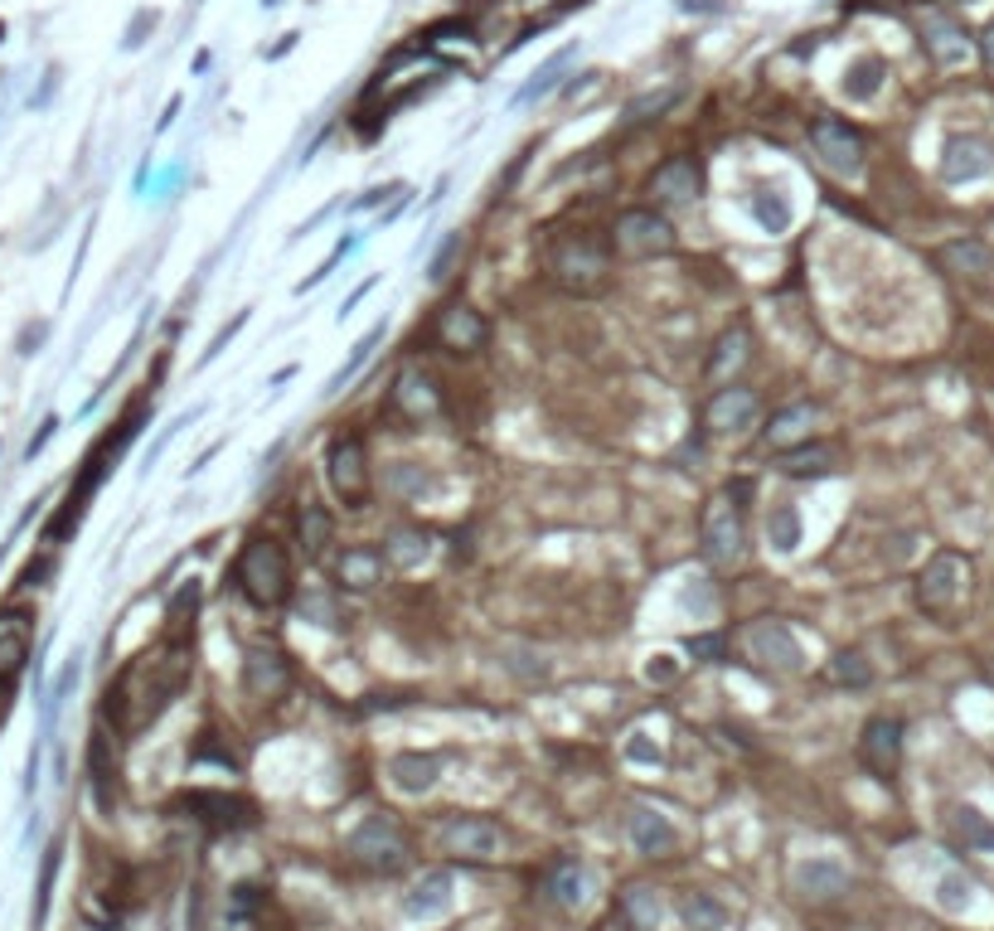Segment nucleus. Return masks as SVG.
I'll return each instance as SVG.
<instances>
[{"label":"nucleus","mask_w":994,"mask_h":931,"mask_svg":"<svg viewBox=\"0 0 994 931\" xmlns=\"http://www.w3.org/2000/svg\"><path fill=\"white\" fill-rule=\"evenodd\" d=\"M980 59L994 69V25H985V35H980Z\"/></svg>","instance_id":"54"},{"label":"nucleus","mask_w":994,"mask_h":931,"mask_svg":"<svg viewBox=\"0 0 994 931\" xmlns=\"http://www.w3.org/2000/svg\"><path fill=\"white\" fill-rule=\"evenodd\" d=\"M698 538H704V558L718 568L738 563L742 544H748V529H742V504H732L728 496H714L704 504V524H698Z\"/></svg>","instance_id":"6"},{"label":"nucleus","mask_w":994,"mask_h":931,"mask_svg":"<svg viewBox=\"0 0 994 931\" xmlns=\"http://www.w3.org/2000/svg\"><path fill=\"white\" fill-rule=\"evenodd\" d=\"M325 476H331V490L349 504V510H365L369 486H374V476H369L365 437H355V432H340V437H335L331 452H325Z\"/></svg>","instance_id":"4"},{"label":"nucleus","mask_w":994,"mask_h":931,"mask_svg":"<svg viewBox=\"0 0 994 931\" xmlns=\"http://www.w3.org/2000/svg\"><path fill=\"white\" fill-rule=\"evenodd\" d=\"M587 888H592V883H587V869L582 863H558V869L548 873V893H553V903L558 907H568V912H578V907L587 903Z\"/></svg>","instance_id":"33"},{"label":"nucleus","mask_w":994,"mask_h":931,"mask_svg":"<svg viewBox=\"0 0 994 931\" xmlns=\"http://www.w3.org/2000/svg\"><path fill=\"white\" fill-rule=\"evenodd\" d=\"M447 907H451V873H447V869L423 873V878L413 883V893L403 897V912H408V917H423V922L442 917Z\"/></svg>","instance_id":"24"},{"label":"nucleus","mask_w":994,"mask_h":931,"mask_svg":"<svg viewBox=\"0 0 994 931\" xmlns=\"http://www.w3.org/2000/svg\"><path fill=\"white\" fill-rule=\"evenodd\" d=\"M621 912L636 931H660V903L650 888H626L621 893Z\"/></svg>","instance_id":"37"},{"label":"nucleus","mask_w":994,"mask_h":931,"mask_svg":"<svg viewBox=\"0 0 994 931\" xmlns=\"http://www.w3.org/2000/svg\"><path fill=\"white\" fill-rule=\"evenodd\" d=\"M383 330H389V325H383V321H379V325H374V330H369V335H365V340H359V345H355V354H349V359H345V369H335V379H331V388H325V394H340V388L349 384V379H355V374H359V369H365V364H369V354H374V345L383 340Z\"/></svg>","instance_id":"39"},{"label":"nucleus","mask_w":994,"mask_h":931,"mask_svg":"<svg viewBox=\"0 0 994 931\" xmlns=\"http://www.w3.org/2000/svg\"><path fill=\"white\" fill-rule=\"evenodd\" d=\"M970 878L966 873H946L941 883H936V907H941V912H966L970 907Z\"/></svg>","instance_id":"43"},{"label":"nucleus","mask_w":994,"mask_h":931,"mask_svg":"<svg viewBox=\"0 0 994 931\" xmlns=\"http://www.w3.org/2000/svg\"><path fill=\"white\" fill-rule=\"evenodd\" d=\"M796 893L810 897V903H834L840 893H849V873L834 859H810L796 869Z\"/></svg>","instance_id":"21"},{"label":"nucleus","mask_w":994,"mask_h":931,"mask_svg":"<svg viewBox=\"0 0 994 931\" xmlns=\"http://www.w3.org/2000/svg\"><path fill=\"white\" fill-rule=\"evenodd\" d=\"M301 612L321 616V626H340V616H335V607H331V597H307V602H301Z\"/></svg>","instance_id":"50"},{"label":"nucleus","mask_w":994,"mask_h":931,"mask_svg":"<svg viewBox=\"0 0 994 931\" xmlns=\"http://www.w3.org/2000/svg\"><path fill=\"white\" fill-rule=\"evenodd\" d=\"M427 554H432V534H423V529H393L389 538H383V558L398 563V568L427 563Z\"/></svg>","instance_id":"34"},{"label":"nucleus","mask_w":994,"mask_h":931,"mask_svg":"<svg viewBox=\"0 0 994 931\" xmlns=\"http://www.w3.org/2000/svg\"><path fill=\"white\" fill-rule=\"evenodd\" d=\"M689 655H698V660H723V641H718V636H698V641H689Z\"/></svg>","instance_id":"51"},{"label":"nucleus","mask_w":994,"mask_h":931,"mask_svg":"<svg viewBox=\"0 0 994 931\" xmlns=\"http://www.w3.org/2000/svg\"><path fill=\"white\" fill-rule=\"evenodd\" d=\"M951 825H956V835L966 839L970 849H994V821H990V815H980L975 805H956Z\"/></svg>","instance_id":"38"},{"label":"nucleus","mask_w":994,"mask_h":931,"mask_svg":"<svg viewBox=\"0 0 994 931\" xmlns=\"http://www.w3.org/2000/svg\"><path fill=\"white\" fill-rule=\"evenodd\" d=\"M408 835L398 829V821L393 815H365V821L355 825V835H349V859L355 863H365V869H374V873H398L403 863H408Z\"/></svg>","instance_id":"3"},{"label":"nucleus","mask_w":994,"mask_h":931,"mask_svg":"<svg viewBox=\"0 0 994 931\" xmlns=\"http://www.w3.org/2000/svg\"><path fill=\"white\" fill-rule=\"evenodd\" d=\"M748 325H732V330L718 335L714 359H708V379H732L742 364H748Z\"/></svg>","instance_id":"31"},{"label":"nucleus","mask_w":994,"mask_h":931,"mask_svg":"<svg viewBox=\"0 0 994 931\" xmlns=\"http://www.w3.org/2000/svg\"><path fill=\"white\" fill-rule=\"evenodd\" d=\"M437 777H442V757L432 753H398L389 761V781L398 787L403 795H423L437 787Z\"/></svg>","instance_id":"23"},{"label":"nucleus","mask_w":994,"mask_h":931,"mask_svg":"<svg viewBox=\"0 0 994 931\" xmlns=\"http://www.w3.org/2000/svg\"><path fill=\"white\" fill-rule=\"evenodd\" d=\"M858 761H864L878 781H892V771H898V761H902V723L898 718H888V713L868 718L864 737H858Z\"/></svg>","instance_id":"10"},{"label":"nucleus","mask_w":994,"mask_h":931,"mask_svg":"<svg viewBox=\"0 0 994 931\" xmlns=\"http://www.w3.org/2000/svg\"><path fill=\"white\" fill-rule=\"evenodd\" d=\"M612 248L621 257H664L674 248V223L655 209H626L612 229Z\"/></svg>","instance_id":"7"},{"label":"nucleus","mask_w":994,"mask_h":931,"mask_svg":"<svg viewBox=\"0 0 994 931\" xmlns=\"http://www.w3.org/2000/svg\"><path fill=\"white\" fill-rule=\"evenodd\" d=\"M442 849L456 859H471V863H485V859H500L505 849V835L490 815H451L442 825Z\"/></svg>","instance_id":"8"},{"label":"nucleus","mask_w":994,"mask_h":931,"mask_svg":"<svg viewBox=\"0 0 994 931\" xmlns=\"http://www.w3.org/2000/svg\"><path fill=\"white\" fill-rule=\"evenodd\" d=\"M834 466H840V446L834 442H806L796 452H782L786 476H830Z\"/></svg>","instance_id":"30"},{"label":"nucleus","mask_w":994,"mask_h":931,"mask_svg":"<svg viewBox=\"0 0 994 931\" xmlns=\"http://www.w3.org/2000/svg\"><path fill=\"white\" fill-rule=\"evenodd\" d=\"M524 660H534L529 655V650H505V670H510V675H519L524 684H534V679H548V665H524Z\"/></svg>","instance_id":"46"},{"label":"nucleus","mask_w":994,"mask_h":931,"mask_svg":"<svg viewBox=\"0 0 994 931\" xmlns=\"http://www.w3.org/2000/svg\"><path fill=\"white\" fill-rule=\"evenodd\" d=\"M44 340V325H30L25 330V340H20V354H35V345Z\"/></svg>","instance_id":"53"},{"label":"nucleus","mask_w":994,"mask_h":931,"mask_svg":"<svg viewBox=\"0 0 994 931\" xmlns=\"http://www.w3.org/2000/svg\"><path fill=\"white\" fill-rule=\"evenodd\" d=\"M291 684V670L287 660H281V650L273 645H253L243 660V689L253 694V699H277V694H287Z\"/></svg>","instance_id":"17"},{"label":"nucleus","mask_w":994,"mask_h":931,"mask_svg":"<svg viewBox=\"0 0 994 931\" xmlns=\"http://www.w3.org/2000/svg\"><path fill=\"white\" fill-rule=\"evenodd\" d=\"M437 340H442L451 354H476V350H485V340H490V325H485V316L476 306L451 301L442 316H437Z\"/></svg>","instance_id":"12"},{"label":"nucleus","mask_w":994,"mask_h":931,"mask_svg":"<svg viewBox=\"0 0 994 931\" xmlns=\"http://www.w3.org/2000/svg\"><path fill=\"white\" fill-rule=\"evenodd\" d=\"M766 538H772V544L782 548V554H790V548L800 544V514H796V504H782V510H772Z\"/></svg>","instance_id":"42"},{"label":"nucleus","mask_w":994,"mask_h":931,"mask_svg":"<svg viewBox=\"0 0 994 931\" xmlns=\"http://www.w3.org/2000/svg\"><path fill=\"white\" fill-rule=\"evenodd\" d=\"M78 670H83V665H78V655H73L69 665L59 670V679H54V689H49V709H44V713H59V703L69 699V694H73V684H78Z\"/></svg>","instance_id":"47"},{"label":"nucleus","mask_w":994,"mask_h":931,"mask_svg":"<svg viewBox=\"0 0 994 931\" xmlns=\"http://www.w3.org/2000/svg\"><path fill=\"white\" fill-rule=\"evenodd\" d=\"M383 486H389L393 496H403V500H423V496H432V490H437V476H427V470L413 466V462H393L389 476H383Z\"/></svg>","instance_id":"35"},{"label":"nucleus","mask_w":994,"mask_h":931,"mask_svg":"<svg viewBox=\"0 0 994 931\" xmlns=\"http://www.w3.org/2000/svg\"><path fill=\"white\" fill-rule=\"evenodd\" d=\"M59 845H49V854H44V869H39V893H35V922H44V912H49V888H54V873H59Z\"/></svg>","instance_id":"44"},{"label":"nucleus","mask_w":994,"mask_h":931,"mask_svg":"<svg viewBox=\"0 0 994 931\" xmlns=\"http://www.w3.org/2000/svg\"><path fill=\"white\" fill-rule=\"evenodd\" d=\"M54 432H59V418H44V422H39V432H35V442H30V456H39V452H44V442H49Z\"/></svg>","instance_id":"52"},{"label":"nucleus","mask_w":994,"mask_h":931,"mask_svg":"<svg viewBox=\"0 0 994 931\" xmlns=\"http://www.w3.org/2000/svg\"><path fill=\"white\" fill-rule=\"evenodd\" d=\"M748 645L756 660H766L772 670H782V675H796L800 665H806V655H800V641L786 631L782 621H756L748 631Z\"/></svg>","instance_id":"16"},{"label":"nucleus","mask_w":994,"mask_h":931,"mask_svg":"<svg viewBox=\"0 0 994 931\" xmlns=\"http://www.w3.org/2000/svg\"><path fill=\"white\" fill-rule=\"evenodd\" d=\"M810 141H816V155L830 165L834 175H858L864 171V137L840 117H816L810 121Z\"/></svg>","instance_id":"9"},{"label":"nucleus","mask_w":994,"mask_h":931,"mask_svg":"<svg viewBox=\"0 0 994 931\" xmlns=\"http://www.w3.org/2000/svg\"><path fill=\"white\" fill-rule=\"evenodd\" d=\"M698 185H704V175H698L694 155H670V161L655 171L650 195L660 199V205H689V199L698 195Z\"/></svg>","instance_id":"19"},{"label":"nucleus","mask_w":994,"mask_h":931,"mask_svg":"<svg viewBox=\"0 0 994 931\" xmlns=\"http://www.w3.org/2000/svg\"><path fill=\"white\" fill-rule=\"evenodd\" d=\"M922 44H926V54H932L936 63H960V59H966V49H970L966 30H960L951 15H941V10H926Z\"/></svg>","instance_id":"22"},{"label":"nucleus","mask_w":994,"mask_h":931,"mask_svg":"<svg viewBox=\"0 0 994 931\" xmlns=\"http://www.w3.org/2000/svg\"><path fill=\"white\" fill-rule=\"evenodd\" d=\"M966 578H970V563L956 554V548L932 554V563H926L922 578H917V607L932 612V616H946L960 597H966Z\"/></svg>","instance_id":"5"},{"label":"nucleus","mask_w":994,"mask_h":931,"mask_svg":"<svg viewBox=\"0 0 994 931\" xmlns=\"http://www.w3.org/2000/svg\"><path fill=\"white\" fill-rule=\"evenodd\" d=\"M824 679L840 684V689H864V684L874 679V670H868L864 650H840V655L824 665Z\"/></svg>","instance_id":"36"},{"label":"nucleus","mask_w":994,"mask_h":931,"mask_svg":"<svg viewBox=\"0 0 994 931\" xmlns=\"http://www.w3.org/2000/svg\"><path fill=\"white\" fill-rule=\"evenodd\" d=\"M568 59H573V49L553 54V59L544 63V69H539V73L529 78V83H524V88H519V93H515V107H529V103H534V97L553 93V83H558V69H563V63H568Z\"/></svg>","instance_id":"40"},{"label":"nucleus","mask_w":994,"mask_h":931,"mask_svg":"<svg viewBox=\"0 0 994 931\" xmlns=\"http://www.w3.org/2000/svg\"><path fill=\"white\" fill-rule=\"evenodd\" d=\"M941 263H946V272L985 277V272H994V248H990V243H980V238H956V243H946V248H941Z\"/></svg>","instance_id":"29"},{"label":"nucleus","mask_w":994,"mask_h":931,"mask_svg":"<svg viewBox=\"0 0 994 931\" xmlns=\"http://www.w3.org/2000/svg\"><path fill=\"white\" fill-rule=\"evenodd\" d=\"M456 253H461V233H451V238L442 243V248H437L432 267H427V277H432V282H442V277L451 272V263H456Z\"/></svg>","instance_id":"48"},{"label":"nucleus","mask_w":994,"mask_h":931,"mask_svg":"<svg viewBox=\"0 0 994 931\" xmlns=\"http://www.w3.org/2000/svg\"><path fill=\"white\" fill-rule=\"evenodd\" d=\"M994 171V155H990V141L980 137H951L941 151V175L951 185H966V179H980Z\"/></svg>","instance_id":"18"},{"label":"nucleus","mask_w":994,"mask_h":931,"mask_svg":"<svg viewBox=\"0 0 994 931\" xmlns=\"http://www.w3.org/2000/svg\"><path fill=\"white\" fill-rule=\"evenodd\" d=\"M263 5H281V0H263Z\"/></svg>","instance_id":"56"},{"label":"nucleus","mask_w":994,"mask_h":931,"mask_svg":"<svg viewBox=\"0 0 994 931\" xmlns=\"http://www.w3.org/2000/svg\"><path fill=\"white\" fill-rule=\"evenodd\" d=\"M297 529H301V548H307V558H321L325 548L335 544V520H331V510H325L321 500H301Z\"/></svg>","instance_id":"28"},{"label":"nucleus","mask_w":994,"mask_h":931,"mask_svg":"<svg viewBox=\"0 0 994 931\" xmlns=\"http://www.w3.org/2000/svg\"><path fill=\"white\" fill-rule=\"evenodd\" d=\"M816 422H820L816 403H790V408H782L772 418V428H766V446H776V452H796V446L810 442Z\"/></svg>","instance_id":"20"},{"label":"nucleus","mask_w":994,"mask_h":931,"mask_svg":"<svg viewBox=\"0 0 994 931\" xmlns=\"http://www.w3.org/2000/svg\"><path fill=\"white\" fill-rule=\"evenodd\" d=\"M30 645H35V616L25 607H5L0 612V689H10L20 679Z\"/></svg>","instance_id":"11"},{"label":"nucleus","mask_w":994,"mask_h":931,"mask_svg":"<svg viewBox=\"0 0 994 931\" xmlns=\"http://www.w3.org/2000/svg\"><path fill=\"white\" fill-rule=\"evenodd\" d=\"M335 578L340 587H355V592H369L383 582V554L379 548H345L340 563H335Z\"/></svg>","instance_id":"27"},{"label":"nucleus","mask_w":994,"mask_h":931,"mask_svg":"<svg viewBox=\"0 0 994 931\" xmlns=\"http://www.w3.org/2000/svg\"><path fill=\"white\" fill-rule=\"evenodd\" d=\"M752 214H756V223H762L766 233H786V229H790V205H786V195H772V189L752 199Z\"/></svg>","instance_id":"41"},{"label":"nucleus","mask_w":994,"mask_h":931,"mask_svg":"<svg viewBox=\"0 0 994 931\" xmlns=\"http://www.w3.org/2000/svg\"><path fill=\"white\" fill-rule=\"evenodd\" d=\"M393 408H398L403 418L423 422L442 408V388H437V379L427 374L423 364H408V369H398V379H393Z\"/></svg>","instance_id":"14"},{"label":"nucleus","mask_w":994,"mask_h":931,"mask_svg":"<svg viewBox=\"0 0 994 931\" xmlns=\"http://www.w3.org/2000/svg\"><path fill=\"white\" fill-rule=\"evenodd\" d=\"M985 679L994 684V660H985Z\"/></svg>","instance_id":"55"},{"label":"nucleus","mask_w":994,"mask_h":931,"mask_svg":"<svg viewBox=\"0 0 994 931\" xmlns=\"http://www.w3.org/2000/svg\"><path fill=\"white\" fill-rule=\"evenodd\" d=\"M233 582L243 587V597L253 607H281L291 597V558L281 548L277 534H253L239 554Z\"/></svg>","instance_id":"1"},{"label":"nucleus","mask_w":994,"mask_h":931,"mask_svg":"<svg viewBox=\"0 0 994 931\" xmlns=\"http://www.w3.org/2000/svg\"><path fill=\"white\" fill-rule=\"evenodd\" d=\"M243 325H247V311H239V316H233V321H229V325H223V330H219V335H213V345H209L205 364H209V359H219V354H223V345H229V340H233V335H239V330H243Z\"/></svg>","instance_id":"49"},{"label":"nucleus","mask_w":994,"mask_h":931,"mask_svg":"<svg viewBox=\"0 0 994 931\" xmlns=\"http://www.w3.org/2000/svg\"><path fill=\"white\" fill-rule=\"evenodd\" d=\"M548 272H553V282H558L563 291H578V296H587V291H597V287L606 282V272H612V257H606V248L592 238V233H568L563 243H553Z\"/></svg>","instance_id":"2"},{"label":"nucleus","mask_w":994,"mask_h":931,"mask_svg":"<svg viewBox=\"0 0 994 931\" xmlns=\"http://www.w3.org/2000/svg\"><path fill=\"white\" fill-rule=\"evenodd\" d=\"M674 97H680V93H674V88H664V93H646V97H636V103H631V107H626V117H631V121H646V117H660V112H664V107H670V103H674Z\"/></svg>","instance_id":"45"},{"label":"nucleus","mask_w":994,"mask_h":931,"mask_svg":"<svg viewBox=\"0 0 994 931\" xmlns=\"http://www.w3.org/2000/svg\"><path fill=\"white\" fill-rule=\"evenodd\" d=\"M680 922L689 931H723L732 922V912H728L723 897L704 893V888H689V893H680Z\"/></svg>","instance_id":"26"},{"label":"nucleus","mask_w":994,"mask_h":931,"mask_svg":"<svg viewBox=\"0 0 994 931\" xmlns=\"http://www.w3.org/2000/svg\"><path fill=\"white\" fill-rule=\"evenodd\" d=\"M185 805H189V811H199V821H209V825H219V829H233V825L253 821V805L233 801V795H223V791H189Z\"/></svg>","instance_id":"25"},{"label":"nucleus","mask_w":994,"mask_h":931,"mask_svg":"<svg viewBox=\"0 0 994 931\" xmlns=\"http://www.w3.org/2000/svg\"><path fill=\"white\" fill-rule=\"evenodd\" d=\"M883 78H888V63L874 59V54H864V59H854L849 69H844V97H849V103H868V97L883 88Z\"/></svg>","instance_id":"32"},{"label":"nucleus","mask_w":994,"mask_h":931,"mask_svg":"<svg viewBox=\"0 0 994 931\" xmlns=\"http://www.w3.org/2000/svg\"><path fill=\"white\" fill-rule=\"evenodd\" d=\"M626 835H631V845H636V854H646V859H670L674 849H680V829L670 825V815L650 811V805H631Z\"/></svg>","instance_id":"13"},{"label":"nucleus","mask_w":994,"mask_h":931,"mask_svg":"<svg viewBox=\"0 0 994 931\" xmlns=\"http://www.w3.org/2000/svg\"><path fill=\"white\" fill-rule=\"evenodd\" d=\"M756 408H762V398H756L752 388L728 384V388H718V394L708 398L704 418H708V428H714V432L732 437V432H748V428H752V422H756Z\"/></svg>","instance_id":"15"}]
</instances>
